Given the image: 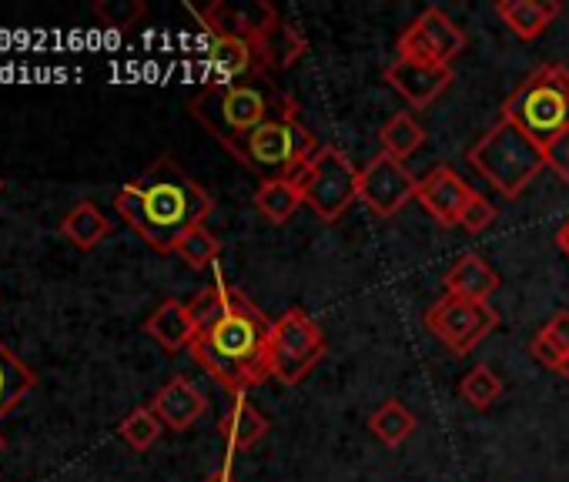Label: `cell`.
I'll return each mask as SVG.
<instances>
[{"label":"cell","mask_w":569,"mask_h":482,"mask_svg":"<svg viewBox=\"0 0 569 482\" xmlns=\"http://www.w3.org/2000/svg\"><path fill=\"white\" fill-rule=\"evenodd\" d=\"M502 121L516 124L536 144L569 131V71L562 64L536 68L502 104Z\"/></svg>","instance_id":"cell-7"},{"label":"cell","mask_w":569,"mask_h":482,"mask_svg":"<svg viewBox=\"0 0 569 482\" xmlns=\"http://www.w3.org/2000/svg\"><path fill=\"white\" fill-rule=\"evenodd\" d=\"M566 355H569V312H556L549 322H546V329H542Z\"/></svg>","instance_id":"cell-33"},{"label":"cell","mask_w":569,"mask_h":482,"mask_svg":"<svg viewBox=\"0 0 569 482\" xmlns=\"http://www.w3.org/2000/svg\"><path fill=\"white\" fill-rule=\"evenodd\" d=\"M322 359H326V332L309 312L289 309L271 325L268 365H271V379H278L281 385H299Z\"/></svg>","instance_id":"cell-8"},{"label":"cell","mask_w":569,"mask_h":482,"mask_svg":"<svg viewBox=\"0 0 569 482\" xmlns=\"http://www.w3.org/2000/svg\"><path fill=\"white\" fill-rule=\"evenodd\" d=\"M118 432H121V439H124L134 452H144V449H151V445L161 439L164 425H161V419L154 415L151 405H138V409H131V412L121 419Z\"/></svg>","instance_id":"cell-26"},{"label":"cell","mask_w":569,"mask_h":482,"mask_svg":"<svg viewBox=\"0 0 569 482\" xmlns=\"http://www.w3.org/2000/svg\"><path fill=\"white\" fill-rule=\"evenodd\" d=\"M34 385H38L34 369L24 365L4 342H0V419L14 412Z\"/></svg>","instance_id":"cell-23"},{"label":"cell","mask_w":569,"mask_h":482,"mask_svg":"<svg viewBox=\"0 0 569 482\" xmlns=\"http://www.w3.org/2000/svg\"><path fill=\"white\" fill-rule=\"evenodd\" d=\"M419 191V181L412 178V171L396 161L392 154L379 151L366 168H362V178H359V201L369 204L372 214L379 218H392L399 214Z\"/></svg>","instance_id":"cell-12"},{"label":"cell","mask_w":569,"mask_h":482,"mask_svg":"<svg viewBox=\"0 0 569 482\" xmlns=\"http://www.w3.org/2000/svg\"><path fill=\"white\" fill-rule=\"evenodd\" d=\"M559 375H562V379H566V382H569V355H566V362H562V365H559Z\"/></svg>","instance_id":"cell-36"},{"label":"cell","mask_w":569,"mask_h":482,"mask_svg":"<svg viewBox=\"0 0 569 482\" xmlns=\"http://www.w3.org/2000/svg\"><path fill=\"white\" fill-rule=\"evenodd\" d=\"M496 221V204L486 198V194H472V201L466 204V211H462V228L469 231V234H479V231H486L489 224Z\"/></svg>","instance_id":"cell-30"},{"label":"cell","mask_w":569,"mask_h":482,"mask_svg":"<svg viewBox=\"0 0 569 482\" xmlns=\"http://www.w3.org/2000/svg\"><path fill=\"white\" fill-rule=\"evenodd\" d=\"M529 352H532V359H536L539 365H546V369H552V372H559V365L566 362V352H562L546 332H539V335L532 339Z\"/></svg>","instance_id":"cell-32"},{"label":"cell","mask_w":569,"mask_h":482,"mask_svg":"<svg viewBox=\"0 0 569 482\" xmlns=\"http://www.w3.org/2000/svg\"><path fill=\"white\" fill-rule=\"evenodd\" d=\"M379 141H382V151H386V154H392L396 161H406V158H412V154L426 144V128L416 121V114L399 111V114H392V118L382 124Z\"/></svg>","instance_id":"cell-25"},{"label":"cell","mask_w":569,"mask_h":482,"mask_svg":"<svg viewBox=\"0 0 569 482\" xmlns=\"http://www.w3.org/2000/svg\"><path fill=\"white\" fill-rule=\"evenodd\" d=\"M292 98L289 94H274L258 81H238V84H204L191 104L188 114L224 148L284 111Z\"/></svg>","instance_id":"cell-5"},{"label":"cell","mask_w":569,"mask_h":482,"mask_svg":"<svg viewBox=\"0 0 569 482\" xmlns=\"http://www.w3.org/2000/svg\"><path fill=\"white\" fill-rule=\"evenodd\" d=\"M61 234L71 241L74 249L91 252L111 234V218L94 204V201H78L64 218H61Z\"/></svg>","instance_id":"cell-22"},{"label":"cell","mask_w":569,"mask_h":482,"mask_svg":"<svg viewBox=\"0 0 569 482\" xmlns=\"http://www.w3.org/2000/svg\"><path fill=\"white\" fill-rule=\"evenodd\" d=\"M268 315L234 285L224 282L221 305L198 325L191 342L194 362L234 399L248 395L254 385L271 379L268 342H271Z\"/></svg>","instance_id":"cell-1"},{"label":"cell","mask_w":569,"mask_h":482,"mask_svg":"<svg viewBox=\"0 0 569 482\" xmlns=\"http://www.w3.org/2000/svg\"><path fill=\"white\" fill-rule=\"evenodd\" d=\"M224 151L261 181H278V178H302L309 161L319 154V141L299 121V104L289 101L284 111H278L274 118H268L264 124H258Z\"/></svg>","instance_id":"cell-3"},{"label":"cell","mask_w":569,"mask_h":482,"mask_svg":"<svg viewBox=\"0 0 569 482\" xmlns=\"http://www.w3.org/2000/svg\"><path fill=\"white\" fill-rule=\"evenodd\" d=\"M359 178L362 171L336 144H326L302 171L306 204L319 214V221L332 224L359 201Z\"/></svg>","instance_id":"cell-9"},{"label":"cell","mask_w":569,"mask_h":482,"mask_svg":"<svg viewBox=\"0 0 569 482\" xmlns=\"http://www.w3.org/2000/svg\"><path fill=\"white\" fill-rule=\"evenodd\" d=\"M0 191H4V178H0Z\"/></svg>","instance_id":"cell-38"},{"label":"cell","mask_w":569,"mask_h":482,"mask_svg":"<svg viewBox=\"0 0 569 482\" xmlns=\"http://www.w3.org/2000/svg\"><path fill=\"white\" fill-rule=\"evenodd\" d=\"M144 332L164 349V352H181V349H191L194 335H198V325L188 312L184 302L178 299H164L144 322Z\"/></svg>","instance_id":"cell-17"},{"label":"cell","mask_w":569,"mask_h":482,"mask_svg":"<svg viewBox=\"0 0 569 482\" xmlns=\"http://www.w3.org/2000/svg\"><path fill=\"white\" fill-rule=\"evenodd\" d=\"M459 395H462L466 405L482 412V409L496 405V399L502 395V382H499V375L489 365H472L462 375V382H459Z\"/></svg>","instance_id":"cell-27"},{"label":"cell","mask_w":569,"mask_h":482,"mask_svg":"<svg viewBox=\"0 0 569 482\" xmlns=\"http://www.w3.org/2000/svg\"><path fill=\"white\" fill-rule=\"evenodd\" d=\"M369 429H372V435H376L382 445L399 449L402 442L412 439V432H416V415H412V409H406L399 399H389V402H382V405L369 415Z\"/></svg>","instance_id":"cell-24"},{"label":"cell","mask_w":569,"mask_h":482,"mask_svg":"<svg viewBox=\"0 0 569 482\" xmlns=\"http://www.w3.org/2000/svg\"><path fill=\"white\" fill-rule=\"evenodd\" d=\"M462 51H466V31L442 8H426L399 38V58L419 64L449 68Z\"/></svg>","instance_id":"cell-11"},{"label":"cell","mask_w":569,"mask_h":482,"mask_svg":"<svg viewBox=\"0 0 569 482\" xmlns=\"http://www.w3.org/2000/svg\"><path fill=\"white\" fill-rule=\"evenodd\" d=\"M151 409H154V415L161 419L164 429L184 432V429H191V425L208 412V399H204V392H201L191 379L174 375L171 382H164V385L154 392Z\"/></svg>","instance_id":"cell-16"},{"label":"cell","mask_w":569,"mask_h":482,"mask_svg":"<svg viewBox=\"0 0 569 482\" xmlns=\"http://www.w3.org/2000/svg\"><path fill=\"white\" fill-rule=\"evenodd\" d=\"M218 432H221L224 452H228V459H231V455H241V452L254 449V445L264 439L268 419L248 402V395H238V399L231 402V409L224 412Z\"/></svg>","instance_id":"cell-19"},{"label":"cell","mask_w":569,"mask_h":482,"mask_svg":"<svg viewBox=\"0 0 569 482\" xmlns=\"http://www.w3.org/2000/svg\"><path fill=\"white\" fill-rule=\"evenodd\" d=\"M178 259L188 265V269H194V272H201V269H208V265H214L218 262V255H221V241H218V234H211L204 224L201 228H194V231H188L181 241H178Z\"/></svg>","instance_id":"cell-28"},{"label":"cell","mask_w":569,"mask_h":482,"mask_svg":"<svg viewBox=\"0 0 569 482\" xmlns=\"http://www.w3.org/2000/svg\"><path fill=\"white\" fill-rule=\"evenodd\" d=\"M556 0H499L496 14L499 21L519 38V41H536L556 18H559Z\"/></svg>","instance_id":"cell-20"},{"label":"cell","mask_w":569,"mask_h":482,"mask_svg":"<svg viewBox=\"0 0 569 482\" xmlns=\"http://www.w3.org/2000/svg\"><path fill=\"white\" fill-rule=\"evenodd\" d=\"M204 482H234V479H231L228 465H221V469H218V472H211V475H208Z\"/></svg>","instance_id":"cell-35"},{"label":"cell","mask_w":569,"mask_h":482,"mask_svg":"<svg viewBox=\"0 0 569 482\" xmlns=\"http://www.w3.org/2000/svg\"><path fill=\"white\" fill-rule=\"evenodd\" d=\"M191 18H198L201 31H218L248 41L258 54L264 71H284L306 54V41L299 31L281 24L278 11L271 4H224L214 0L208 8H188Z\"/></svg>","instance_id":"cell-4"},{"label":"cell","mask_w":569,"mask_h":482,"mask_svg":"<svg viewBox=\"0 0 569 482\" xmlns=\"http://www.w3.org/2000/svg\"><path fill=\"white\" fill-rule=\"evenodd\" d=\"M211 208V194L168 154L114 194V211L161 255L174 252L188 231L201 228Z\"/></svg>","instance_id":"cell-2"},{"label":"cell","mask_w":569,"mask_h":482,"mask_svg":"<svg viewBox=\"0 0 569 482\" xmlns=\"http://www.w3.org/2000/svg\"><path fill=\"white\" fill-rule=\"evenodd\" d=\"M4 445H8V442H4V435H0V452H4Z\"/></svg>","instance_id":"cell-37"},{"label":"cell","mask_w":569,"mask_h":482,"mask_svg":"<svg viewBox=\"0 0 569 482\" xmlns=\"http://www.w3.org/2000/svg\"><path fill=\"white\" fill-rule=\"evenodd\" d=\"M144 14H148V8L141 4V0H98L94 4V18L111 31H128Z\"/></svg>","instance_id":"cell-29"},{"label":"cell","mask_w":569,"mask_h":482,"mask_svg":"<svg viewBox=\"0 0 569 482\" xmlns=\"http://www.w3.org/2000/svg\"><path fill=\"white\" fill-rule=\"evenodd\" d=\"M556 245H559V249L566 252V259H569V221L556 231Z\"/></svg>","instance_id":"cell-34"},{"label":"cell","mask_w":569,"mask_h":482,"mask_svg":"<svg viewBox=\"0 0 569 482\" xmlns=\"http://www.w3.org/2000/svg\"><path fill=\"white\" fill-rule=\"evenodd\" d=\"M198 51H201V68L211 78L208 84H238V81H254L268 74L261 64V54L241 38L201 31Z\"/></svg>","instance_id":"cell-13"},{"label":"cell","mask_w":569,"mask_h":482,"mask_svg":"<svg viewBox=\"0 0 569 482\" xmlns=\"http://www.w3.org/2000/svg\"><path fill=\"white\" fill-rule=\"evenodd\" d=\"M446 292L449 295H459V299H472V302H489V295H496L499 289V275L496 269L476 255V252H466L452 262V269L446 272Z\"/></svg>","instance_id":"cell-18"},{"label":"cell","mask_w":569,"mask_h":482,"mask_svg":"<svg viewBox=\"0 0 569 482\" xmlns=\"http://www.w3.org/2000/svg\"><path fill=\"white\" fill-rule=\"evenodd\" d=\"M472 188L452 171V168H432L422 181H419V204L442 224V228H456L462 221V211L466 204L472 201Z\"/></svg>","instance_id":"cell-15"},{"label":"cell","mask_w":569,"mask_h":482,"mask_svg":"<svg viewBox=\"0 0 569 482\" xmlns=\"http://www.w3.org/2000/svg\"><path fill=\"white\" fill-rule=\"evenodd\" d=\"M306 204L302 178H278V181H261L254 191V208L268 224H289L299 208Z\"/></svg>","instance_id":"cell-21"},{"label":"cell","mask_w":569,"mask_h":482,"mask_svg":"<svg viewBox=\"0 0 569 482\" xmlns=\"http://www.w3.org/2000/svg\"><path fill=\"white\" fill-rule=\"evenodd\" d=\"M466 158L502 198H519L546 168L542 144H536L529 134H522L516 124L502 118L469 148Z\"/></svg>","instance_id":"cell-6"},{"label":"cell","mask_w":569,"mask_h":482,"mask_svg":"<svg viewBox=\"0 0 569 482\" xmlns=\"http://www.w3.org/2000/svg\"><path fill=\"white\" fill-rule=\"evenodd\" d=\"M542 151H546V168H552L562 181H569V131L556 134Z\"/></svg>","instance_id":"cell-31"},{"label":"cell","mask_w":569,"mask_h":482,"mask_svg":"<svg viewBox=\"0 0 569 482\" xmlns=\"http://www.w3.org/2000/svg\"><path fill=\"white\" fill-rule=\"evenodd\" d=\"M386 81L409 108H429L452 84V68H436V64L399 58L386 68Z\"/></svg>","instance_id":"cell-14"},{"label":"cell","mask_w":569,"mask_h":482,"mask_svg":"<svg viewBox=\"0 0 569 482\" xmlns=\"http://www.w3.org/2000/svg\"><path fill=\"white\" fill-rule=\"evenodd\" d=\"M496 325H499V312L489 302H472L449 292L426 312V329L452 355H469L486 335L496 332Z\"/></svg>","instance_id":"cell-10"}]
</instances>
